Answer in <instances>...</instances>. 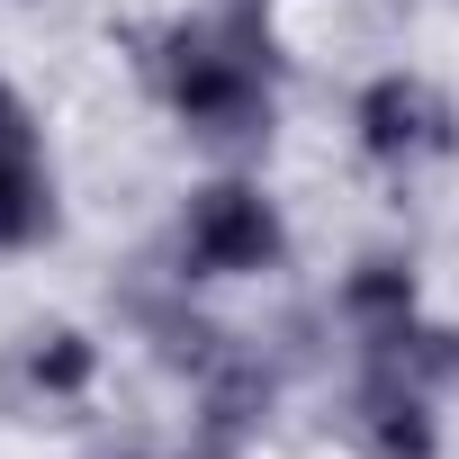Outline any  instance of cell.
Instances as JSON below:
<instances>
[{
  "label": "cell",
  "mask_w": 459,
  "mask_h": 459,
  "mask_svg": "<svg viewBox=\"0 0 459 459\" xmlns=\"http://www.w3.org/2000/svg\"><path fill=\"white\" fill-rule=\"evenodd\" d=\"M91 360H100V351H91L82 333H64V325H55V333H37V351H28V378H37L46 396H82V387H91Z\"/></svg>",
  "instance_id": "7"
},
{
  "label": "cell",
  "mask_w": 459,
  "mask_h": 459,
  "mask_svg": "<svg viewBox=\"0 0 459 459\" xmlns=\"http://www.w3.org/2000/svg\"><path fill=\"white\" fill-rule=\"evenodd\" d=\"M432 405H441L432 387H405V378L360 369L351 378V405H342V432H351L360 459H432L441 450V414Z\"/></svg>",
  "instance_id": "5"
},
{
  "label": "cell",
  "mask_w": 459,
  "mask_h": 459,
  "mask_svg": "<svg viewBox=\"0 0 459 459\" xmlns=\"http://www.w3.org/2000/svg\"><path fill=\"white\" fill-rule=\"evenodd\" d=\"M423 298H414V262H396V253H369V262H351V280H342V316H351V333L360 325H387V316H414Z\"/></svg>",
  "instance_id": "6"
},
{
  "label": "cell",
  "mask_w": 459,
  "mask_h": 459,
  "mask_svg": "<svg viewBox=\"0 0 459 459\" xmlns=\"http://www.w3.org/2000/svg\"><path fill=\"white\" fill-rule=\"evenodd\" d=\"M55 235V162H46V126L19 100V82L0 73V253H28Z\"/></svg>",
  "instance_id": "4"
},
{
  "label": "cell",
  "mask_w": 459,
  "mask_h": 459,
  "mask_svg": "<svg viewBox=\"0 0 459 459\" xmlns=\"http://www.w3.org/2000/svg\"><path fill=\"white\" fill-rule=\"evenodd\" d=\"M351 135H360L369 162L414 171V162L450 153V100H441L423 73H378V82L351 100Z\"/></svg>",
  "instance_id": "3"
},
{
  "label": "cell",
  "mask_w": 459,
  "mask_h": 459,
  "mask_svg": "<svg viewBox=\"0 0 459 459\" xmlns=\"http://www.w3.org/2000/svg\"><path fill=\"white\" fill-rule=\"evenodd\" d=\"M153 91L198 144L253 153L280 126V46L244 0H225L207 19H171L153 37Z\"/></svg>",
  "instance_id": "1"
},
{
  "label": "cell",
  "mask_w": 459,
  "mask_h": 459,
  "mask_svg": "<svg viewBox=\"0 0 459 459\" xmlns=\"http://www.w3.org/2000/svg\"><path fill=\"white\" fill-rule=\"evenodd\" d=\"M289 262V216L262 180H207L180 207V271L189 280H271Z\"/></svg>",
  "instance_id": "2"
}]
</instances>
